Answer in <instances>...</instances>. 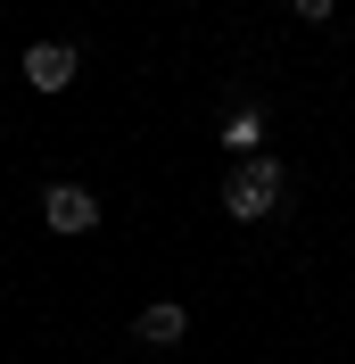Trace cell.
Instances as JSON below:
<instances>
[{"label":"cell","mask_w":355,"mask_h":364,"mask_svg":"<svg viewBox=\"0 0 355 364\" xmlns=\"http://www.w3.org/2000/svg\"><path fill=\"white\" fill-rule=\"evenodd\" d=\"M273 199H281V166H273V158H240V174L223 182V207H231L240 224H265Z\"/></svg>","instance_id":"obj_1"},{"label":"cell","mask_w":355,"mask_h":364,"mask_svg":"<svg viewBox=\"0 0 355 364\" xmlns=\"http://www.w3.org/2000/svg\"><path fill=\"white\" fill-rule=\"evenodd\" d=\"M42 224L75 240V232H91V224H99V199H91L83 182H50V191H42Z\"/></svg>","instance_id":"obj_2"},{"label":"cell","mask_w":355,"mask_h":364,"mask_svg":"<svg viewBox=\"0 0 355 364\" xmlns=\"http://www.w3.org/2000/svg\"><path fill=\"white\" fill-rule=\"evenodd\" d=\"M25 83H33V91H67L75 83V50L67 42H33V50H25Z\"/></svg>","instance_id":"obj_3"},{"label":"cell","mask_w":355,"mask_h":364,"mask_svg":"<svg viewBox=\"0 0 355 364\" xmlns=\"http://www.w3.org/2000/svg\"><path fill=\"white\" fill-rule=\"evenodd\" d=\"M133 331H141V340H149V348H174L182 331H190V315H182L174 298H157V306H141V323H133Z\"/></svg>","instance_id":"obj_4"},{"label":"cell","mask_w":355,"mask_h":364,"mask_svg":"<svg viewBox=\"0 0 355 364\" xmlns=\"http://www.w3.org/2000/svg\"><path fill=\"white\" fill-rule=\"evenodd\" d=\"M297 17H306V25H322V17H331V0H297Z\"/></svg>","instance_id":"obj_5"}]
</instances>
